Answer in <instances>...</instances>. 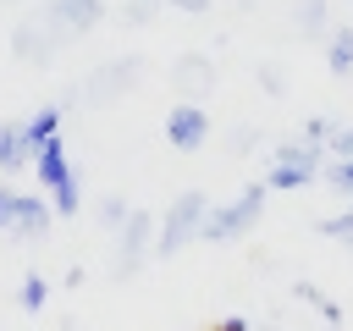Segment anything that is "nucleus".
Instances as JSON below:
<instances>
[{
	"label": "nucleus",
	"instance_id": "f257e3e1",
	"mask_svg": "<svg viewBox=\"0 0 353 331\" xmlns=\"http://www.w3.org/2000/svg\"><path fill=\"white\" fill-rule=\"evenodd\" d=\"M204 215H210V199H204L199 188H188V193L154 221V259H171V254H182L188 243H199Z\"/></svg>",
	"mask_w": 353,
	"mask_h": 331
},
{
	"label": "nucleus",
	"instance_id": "f03ea898",
	"mask_svg": "<svg viewBox=\"0 0 353 331\" xmlns=\"http://www.w3.org/2000/svg\"><path fill=\"white\" fill-rule=\"evenodd\" d=\"M320 171H325V149H314V143H281L276 154H270V166H265V188L270 193H292V188H314L320 182Z\"/></svg>",
	"mask_w": 353,
	"mask_h": 331
},
{
	"label": "nucleus",
	"instance_id": "7ed1b4c3",
	"mask_svg": "<svg viewBox=\"0 0 353 331\" xmlns=\"http://www.w3.org/2000/svg\"><path fill=\"white\" fill-rule=\"evenodd\" d=\"M265 182H248L232 204H221V210H210L204 215V226H199V243H226V237H243L259 215H265Z\"/></svg>",
	"mask_w": 353,
	"mask_h": 331
},
{
	"label": "nucleus",
	"instance_id": "20e7f679",
	"mask_svg": "<svg viewBox=\"0 0 353 331\" xmlns=\"http://www.w3.org/2000/svg\"><path fill=\"white\" fill-rule=\"evenodd\" d=\"M154 254V215L149 210H132L127 215V226L116 232V259H110V276L116 281H132L138 276V265Z\"/></svg>",
	"mask_w": 353,
	"mask_h": 331
},
{
	"label": "nucleus",
	"instance_id": "39448f33",
	"mask_svg": "<svg viewBox=\"0 0 353 331\" xmlns=\"http://www.w3.org/2000/svg\"><path fill=\"white\" fill-rule=\"evenodd\" d=\"M165 138H171V149L193 154V149H204V138H210V116H204L193 99H182V105H171V116H165Z\"/></svg>",
	"mask_w": 353,
	"mask_h": 331
},
{
	"label": "nucleus",
	"instance_id": "423d86ee",
	"mask_svg": "<svg viewBox=\"0 0 353 331\" xmlns=\"http://www.w3.org/2000/svg\"><path fill=\"white\" fill-rule=\"evenodd\" d=\"M66 39H77V33H88V28H99L105 22V0H50V11H44Z\"/></svg>",
	"mask_w": 353,
	"mask_h": 331
},
{
	"label": "nucleus",
	"instance_id": "0eeeda50",
	"mask_svg": "<svg viewBox=\"0 0 353 331\" xmlns=\"http://www.w3.org/2000/svg\"><path fill=\"white\" fill-rule=\"evenodd\" d=\"M50 221H55V210H50L44 199H33V193H17V215H11V232H6V237H22V243H33V237H44V232H50Z\"/></svg>",
	"mask_w": 353,
	"mask_h": 331
},
{
	"label": "nucleus",
	"instance_id": "6e6552de",
	"mask_svg": "<svg viewBox=\"0 0 353 331\" xmlns=\"http://www.w3.org/2000/svg\"><path fill=\"white\" fill-rule=\"evenodd\" d=\"M61 44H66V39H61V33H50L44 22H22V28L11 33V50H17L22 61H50Z\"/></svg>",
	"mask_w": 353,
	"mask_h": 331
},
{
	"label": "nucleus",
	"instance_id": "1a4fd4ad",
	"mask_svg": "<svg viewBox=\"0 0 353 331\" xmlns=\"http://www.w3.org/2000/svg\"><path fill=\"white\" fill-rule=\"evenodd\" d=\"M33 171H39V182L55 193V188H66L72 182V160H66V143L61 138H50V143H39L33 149Z\"/></svg>",
	"mask_w": 353,
	"mask_h": 331
},
{
	"label": "nucleus",
	"instance_id": "9d476101",
	"mask_svg": "<svg viewBox=\"0 0 353 331\" xmlns=\"http://www.w3.org/2000/svg\"><path fill=\"white\" fill-rule=\"evenodd\" d=\"M132 77H138V61H110V66H105V72L88 83V99H94V105H105V99H116V94H121Z\"/></svg>",
	"mask_w": 353,
	"mask_h": 331
},
{
	"label": "nucleus",
	"instance_id": "9b49d317",
	"mask_svg": "<svg viewBox=\"0 0 353 331\" xmlns=\"http://www.w3.org/2000/svg\"><path fill=\"white\" fill-rule=\"evenodd\" d=\"M22 166H33V149H28V138H22V121H0V171L11 177V171H22Z\"/></svg>",
	"mask_w": 353,
	"mask_h": 331
},
{
	"label": "nucleus",
	"instance_id": "f8f14e48",
	"mask_svg": "<svg viewBox=\"0 0 353 331\" xmlns=\"http://www.w3.org/2000/svg\"><path fill=\"white\" fill-rule=\"evenodd\" d=\"M22 138H28V149H39V143L61 138V105H44V110H33V121H22Z\"/></svg>",
	"mask_w": 353,
	"mask_h": 331
},
{
	"label": "nucleus",
	"instance_id": "ddd939ff",
	"mask_svg": "<svg viewBox=\"0 0 353 331\" xmlns=\"http://www.w3.org/2000/svg\"><path fill=\"white\" fill-rule=\"evenodd\" d=\"M325 66H331L336 77L353 72V28H331V33H325Z\"/></svg>",
	"mask_w": 353,
	"mask_h": 331
},
{
	"label": "nucleus",
	"instance_id": "4468645a",
	"mask_svg": "<svg viewBox=\"0 0 353 331\" xmlns=\"http://www.w3.org/2000/svg\"><path fill=\"white\" fill-rule=\"evenodd\" d=\"M210 83H215V77H210V61H204V55H182V61H176V88H182V94H204Z\"/></svg>",
	"mask_w": 353,
	"mask_h": 331
},
{
	"label": "nucleus",
	"instance_id": "2eb2a0df",
	"mask_svg": "<svg viewBox=\"0 0 353 331\" xmlns=\"http://www.w3.org/2000/svg\"><path fill=\"white\" fill-rule=\"evenodd\" d=\"M17 303H22L28 314H44V303H50V281H44L39 270H28V276H22V292H17Z\"/></svg>",
	"mask_w": 353,
	"mask_h": 331
},
{
	"label": "nucleus",
	"instance_id": "dca6fc26",
	"mask_svg": "<svg viewBox=\"0 0 353 331\" xmlns=\"http://www.w3.org/2000/svg\"><path fill=\"white\" fill-rule=\"evenodd\" d=\"M292 298H298V303H309V309H320V314H325V325H342V309H336L314 281H298V287H292Z\"/></svg>",
	"mask_w": 353,
	"mask_h": 331
},
{
	"label": "nucleus",
	"instance_id": "f3484780",
	"mask_svg": "<svg viewBox=\"0 0 353 331\" xmlns=\"http://www.w3.org/2000/svg\"><path fill=\"white\" fill-rule=\"evenodd\" d=\"M50 199H55V204H50V210H55V215H61V221H72V215H77V210H83V177H77V171H72V182H66V188H55V193H50Z\"/></svg>",
	"mask_w": 353,
	"mask_h": 331
},
{
	"label": "nucleus",
	"instance_id": "a211bd4d",
	"mask_svg": "<svg viewBox=\"0 0 353 331\" xmlns=\"http://www.w3.org/2000/svg\"><path fill=\"white\" fill-rule=\"evenodd\" d=\"M292 17H298V28H303V33H314V39H325V33H331V28H325V0H298V11H292Z\"/></svg>",
	"mask_w": 353,
	"mask_h": 331
},
{
	"label": "nucleus",
	"instance_id": "6ab92c4d",
	"mask_svg": "<svg viewBox=\"0 0 353 331\" xmlns=\"http://www.w3.org/2000/svg\"><path fill=\"white\" fill-rule=\"evenodd\" d=\"M320 182H325V188H336L342 199H353V160H325Z\"/></svg>",
	"mask_w": 353,
	"mask_h": 331
},
{
	"label": "nucleus",
	"instance_id": "aec40b11",
	"mask_svg": "<svg viewBox=\"0 0 353 331\" xmlns=\"http://www.w3.org/2000/svg\"><path fill=\"white\" fill-rule=\"evenodd\" d=\"M127 215H132V210H127V199H121V193H105V199H99V226L121 232V226H127Z\"/></svg>",
	"mask_w": 353,
	"mask_h": 331
},
{
	"label": "nucleus",
	"instance_id": "412c9836",
	"mask_svg": "<svg viewBox=\"0 0 353 331\" xmlns=\"http://www.w3.org/2000/svg\"><path fill=\"white\" fill-rule=\"evenodd\" d=\"M314 232H320V237H353V199H347V210H342V215H325Z\"/></svg>",
	"mask_w": 353,
	"mask_h": 331
},
{
	"label": "nucleus",
	"instance_id": "4be33fe9",
	"mask_svg": "<svg viewBox=\"0 0 353 331\" xmlns=\"http://www.w3.org/2000/svg\"><path fill=\"white\" fill-rule=\"evenodd\" d=\"M331 132H336V121H325V116H309V121H303V143H314V149H325Z\"/></svg>",
	"mask_w": 353,
	"mask_h": 331
},
{
	"label": "nucleus",
	"instance_id": "5701e85b",
	"mask_svg": "<svg viewBox=\"0 0 353 331\" xmlns=\"http://www.w3.org/2000/svg\"><path fill=\"white\" fill-rule=\"evenodd\" d=\"M325 160H353V127H336V132H331Z\"/></svg>",
	"mask_w": 353,
	"mask_h": 331
},
{
	"label": "nucleus",
	"instance_id": "b1692460",
	"mask_svg": "<svg viewBox=\"0 0 353 331\" xmlns=\"http://www.w3.org/2000/svg\"><path fill=\"white\" fill-rule=\"evenodd\" d=\"M259 88L281 99V94H287V77H281V66H259Z\"/></svg>",
	"mask_w": 353,
	"mask_h": 331
},
{
	"label": "nucleus",
	"instance_id": "393cba45",
	"mask_svg": "<svg viewBox=\"0 0 353 331\" xmlns=\"http://www.w3.org/2000/svg\"><path fill=\"white\" fill-rule=\"evenodd\" d=\"M11 215H17V193H11L6 182H0V237L11 232Z\"/></svg>",
	"mask_w": 353,
	"mask_h": 331
},
{
	"label": "nucleus",
	"instance_id": "a878e982",
	"mask_svg": "<svg viewBox=\"0 0 353 331\" xmlns=\"http://www.w3.org/2000/svg\"><path fill=\"white\" fill-rule=\"evenodd\" d=\"M210 331H248V314H226V320H215Z\"/></svg>",
	"mask_w": 353,
	"mask_h": 331
},
{
	"label": "nucleus",
	"instance_id": "bb28decb",
	"mask_svg": "<svg viewBox=\"0 0 353 331\" xmlns=\"http://www.w3.org/2000/svg\"><path fill=\"white\" fill-rule=\"evenodd\" d=\"M127 17H132V22H149V17H154V0H132V11H127Z\"/></svg>",
	"mask_w": 353,
	"mask_h": 331
},
{
	"label": "nucleus",
	"instance_id": "cd10ccee",
	"mask_svg": "<svg viewBox=\"0 0 353 331\" xmlns=\"http://www.w3.org/2000/svg\"><path fill=\"white\" fill-rule=\"evenodd\" d=\"M171 6H176V11H188V17H204V11H210V0H171Z\"/></svg>",
	"mask_w": 353,
	"mask_h": 331
},
{
	"label": "nucleus",
	"instance_id": "c85d7f7f",
	"mask_svg": "<svg viewBox=\"0 0 353 331\" xmlns=\"http://www.w3.org/2000/svg\"><path fill=\"white\" fill-rule=\"evenodd\" d=\"M342 248H347V254H353V237H342Z\"/></svg>",
	"mask_w": 353,
	"mask_h": 331
},
{
	"label": "nucleus",
	"instance_id": "c756f323",
	"mask_svg": "<svg viewBox=\"0 0 353 331\" xmlns=\"http://www.w3.org/2000/svg\"><path fill=\"white\" fill-rule=\"evenodd\" d=\"M265 331H281V325H265Z\"/></svg>",
	"mask_w": 353,
	"mask_h": 331
},
{
	"label": "nucleus",
	"instance_id": "7c9ffc66",
	"mask_svg": "<svg viewBox=\"0 0 353 331\" xmlns=\"http://www.w3.org/2000/svg\"><path fill=\"white\" fill-rule=\"evenodd\" d=\"M243 6H248V0H243Z\"/></svg>",
	"mask_w": 353,
	"mask_h": 331
}]
</instances>
